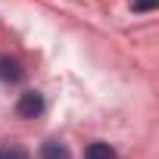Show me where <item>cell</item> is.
I'll return each mask as SVG.
<instances>
[{
	"label": "cell",
	"mask_w": 159,
	"mask_h": 159,
	"mask_svg": "<svg viewBox=\"0 0 159 159\" xmlns=\"http://www.w3.org/2000/svg\"><path fill=\"white\" fill-rule=\"evenodd\" d=\"M41 112H44V94L25 91V94L16 100V116H19V119H38Z\"/></svg>",
	"instance_id": "cell-1"
},
{
	"label": "cell",
	"mask_w": 159,
	"mask_h": 159,
	"mask_svg": "<svg viewBox=\"0 0 159 159\" xmlns=\"http://www.w3.org/2000/svg\"><path fill=\"white\" fill-rule=\"evenodd\" d=\"M22 75H25V69H22V62H19L16 56L0 53V81L16 84V81H22Z\"/></svg>",
	"instance_id": "cell-2"
},
{
	"label": "cell",
	"mask_w": 159,
	"mask_h": 159,
	"mask_svg": "<svg viewBox=\"0 0 159 159\" xmlns=\"http://www.w3.org/2000/svg\"><path fill=\"white\" fill-rule=\"evenodd\" d=\"M41 159H69V147L59 140H47L41 147Z\"/></svg>",
	"instance_id": "cell-3"
},
{
	"label": "cell",
	"mask_w": 159,
	"mask_h": 159,
	"mask_svg": "<svg viewBox=\"0 0 159 159\" xmlns=\"http://www.w3.org/2000/svg\"><path fill=\"white\" fill-rule=\"evenodd\" d=\"M84 159H116V150H112L109 143L97 140V143H91V147L84 150Z\"/></svg>",
	"instance_id": "cell-4"
},
{
	"label": "cell",
	"mask_w": 159,
	"mask_h": 159,
	"mask_svg": "<svg viewBox=\"0 0 159 159\" xmlns=\"http://www.w3.org/2000/svg\"><path fill=\"white\" fill-rule=\"evenodd\" d=\"M0 159H28V153L19 143H0Z\"/></svg>",
	"instance_id": "cell-5"
},
{
	"label": "cell",
	"mask_w": 159,
	"mask_h": 159,
	"mask_svg": "<svg viewBox=\"0 0 159 159\" xmlns=\"http://www.w3.org/2000/svg\"><path fill=\"white\" fill-rule=\"evenodd\" d=\"M156 7H159V0H131V10L134 13H150Z\"/></svg>",
	"instance_id": "cell-6"
}]
</instances>
